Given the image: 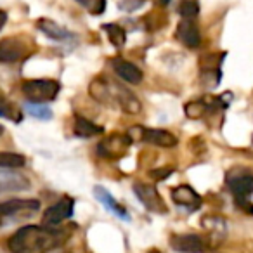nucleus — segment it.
I'll use <instances>...</instances> for the list:
<instances>
[{
	"label": "nucleus",
	"mask_w": 253,
	"mask_h": 253,
	"mask_svg": "<svg viewBox=\"0 0 253 253\" xmlns=\"http://www.w3.org/2000/svg\"><path fill=\"white\" fill-rule=\"evenodd\" d=\"M172 172H173V169H169V167H165V169L151 170V172H149V177H153L155 180H163V179H167V177H169Z\"/></svg>",
	"instance_id": "a878e982"
},
{
	"label": "nucleus",
	"mask_w": 253,
	"mask_h": 253,
	"mask_svg": "<svg viewBox=\"0 0 253 253\" xmlns=\"http://www.w3.org/2000/svg\"><path fill=\"white\" fill-rule=\"evenodd\" d=\"M102 30L108 33L109 42H111L115 47H122L123 43H125V32H123L122 26H118V25H104V26H102Z\"/></svg>",
	"instance_id": "aec40b11"
},
{
	"label": "nucleus",
	"mask_w": 253,
	"mask_h": 253,
	"mask_svg": "<svg viewBox=\"0 0 253 253\" xmlns=\"http://www.w3.org/2000/svg\"><path fill=\"white\" fill-rule=\"evenodd\" d=\"M227 186L236 198H248L253 193V175L250 173H241L236 177L229 175Z\"/></svg>",
	"instance_id": "ddd939ff"
},
{
	"label": "nucleus",
	"mask_w": 253,
	"mask_h": 253,
	"mask_svg": "<svg viewBox=\"0 0 253 253\" xmlns=\"http://www.w3.org/2000/svg\"><path fill=\"white\" fill-rule=\"evenodd\" d=\"M134 193L137 196V200L148 208L153 213H165L167 211V205L163 201V198L160 196L158 189L151 184H141L137 182L134 186Z\"/></svg>",
	"instance_id": "423d86ee"
},
{
	"label": "nucleus",
	"mask_w": 253,
	"mask_h": 253,
	"mask_svg": "<svg viewBox=\"0 0 253 253\" xmlns=\"http://www.w3.org/2000/svg\"><path fill=\"white\" fill-rule=\"evenodd\" d=\"M170 245L180 253H205L207 250L203 238L198 234H175L172 236Z\"/></svg>",
	"instance_id": "6e6552de"
},
{
	"label": "nucleus",
	"mask_w": 253,
	"mask_h": 253,
	"mask_svg": "<svg viewBox=\"0 0 253 253\" xmlns=\"http://www.w3.org/2000/svg\"><path fill=\"white\" fill-rule=\"evenodd\" d=\"M116 4H118V7L122 9V11H135L137 7H141L142 5V0H116Z\"/></svg>",
	"instance_id": "393cba45"
},
{
	"label": "nucleus",
	"mask_w": 253,
	"mask_h": 253,
	"mask_svg": "<svg viewBox=\"0 0 253 253\" xmlns=\"http://www.w3.org/2000/svg\"><path fill=\"white\" fill-rule=\"evenodd\" d=\"M179 14L182 19H194L200 14V4L198 0H182L179 5Z\"/></svg>",
	"instance_id": "412c9836"
},
{
	"label": "nucleus",
	"mask_w": 253,
	"mask_h": 253,
	"mask_svg": "<svg viewBox=\"0 0 253 253\" xmlns=\"http://www.w3.org/2000/svg\"><path fill=\"white\" fill-rule=\"evenodd\" d=\"M158 2H160V4H162V5H165V4H169V0H158Z\"/></svg>",
	"instance_id": "cd10ccee"
},
{
	"label": "nucleus",
	"mask_w": 253,
	"mask_h": 253,
	"mask_svg": "<svg viewBox=\"0 0 253 253\" xmlns=\"http://www.w3.org/2000/svg\"><path fill=\"white\" fill-rule=\"evenodd\" d=\"M26 111H28L30 116L37 120H50L52 118V111H50L47 106L43 104H37V102H26Z\"/></svg>",
	"instance_id": "4be33fe9"
},
{
	"label": "nucleus",
	"mask_w": 253,
	"mask_h": 253,
	"mask_svg": "<svg viewBox=\"0 0 253 253\" xmlns=\"http://www.w3.org/2000/svg\"><path fill=\"white\" fill-rule=\"evenodd\" d=\"M113 68H115L116 75H118L123 82H126V84H130V85L141 84L142 78H144V73L141 71V68H137L134 63H130V61L122 59V57H115V59H113Z\"/></svg>",
	"instance_id": "1a4fd4ad"
},
{
	"label": "nucleus",
	"mask_w": 253,
	"mask_h": 253,
	"mask_svg": "<svg viewBox=\"0 0 253 253\" xmlns=\"http://www.w3.org/2000/svg\"><path fill=\"white\" fill-rule=\"evenodd\" d=\"M172 200L175 205L187 210H198L201 207V196L191 186H177L172 189Z\"/></svg>",
	"instance_id": "9b49d317"
},
{
	"label": "nucleus",
	"mask_w": 253,
	"mask_h": 253,
	"mask_svg": "<svg viewBox=\"0 0 253 253\" xmlns=\"http://www.w3.org/2000/svg\"><path fill=\"white\" fill-rule=\"evenodd\" d=\"M94 193H95V198H97V200L101 201V203L104 205V207L108 208L111 213H115L116 217L123 218V220H128V218H130V217H128V211H126L125 208H123L122 205H120L118 201H116L115 198H113L111 194L104 189V187L97 186L94 189Z\"/></svg>",
	"instance_id": "2eb2a0df"
},
{
	"label": "nucleus",
	"mask_w": 253,
	"mask_h": 253,
	"mask_svg": "<svg viewBox=\"0 0 253 253\" xmlns=\"http://www.w3.org/2000/svg\"><path fill=\"white\" fill-rule=\"evenodd\" d=\"M2 134H4V126L0 125V135H2Z\"/></svg>",
	"instance_id": "c85d7f7f"
},
{
	"label": "nucleus",
	"mask_w": 253,
	"mask_h": 253,
	"mask_svg": "<svg viewBox=\"0 0 253 253\" xmlns=\"http://www.w3.org/2000/svg\"><path fill=\"white\" fill-rule=\"evenodd\" d=\"M210 109V104L205 101H193V102H187L186 104V115L189 118L196 120V118H201L205 113Z\"/></svg>",
	"instance_id": "5701e85b"
},
{
	"label": "nucleus",
	"mask_w": 253,
	"mask_h": 253,
	"mask_svg": "<svg viewBox=\"0 0 253 253\" xmlns=\"http://www.w3.org/2000/svg\"><path fill=\"white\" fill-rule=\"evenodd\" d=\"M109 85V94H111V102L122 108V111L128 113V115H137L142 111V104L134 92H130L125 85L122 84H108Z\"/></svg>",
	"instance_id": "20e7f679"
},
{
	"label": "nucleus",
	"mask_w": 253,
	"mask_h": 253,
	"mask_svg": "<svg viewBox=\"0 0 253 253\" xmlns=\"http://www.w3.org/2000/svg\"><path fill=\"white\" fill-rule=\"evenodd\" d=\"M177 39L180 43H184L189 49H196L201 43V33L198 30L196 23L193 19H182L177 26Z\"/></svg>",
	"instance_id": "9d476101"
},
{
	"label": "nucleus",
	"mask_w": 253,
	"mask_h": 253,
	"mask_svg": "<svg viewBox=\"0 0 253 253\" xmlns=\"http://www.w3.org/2000/svg\"><path fill=\"white\" fill-rule=\"evenodd\" d=\"M0 116L5 120H11V122H16V123H19L23 120L21 109H18V106L12 104V102L4 95V92H0Z\"/></svg>",
	"instance_id": "f3484780"
},
{
	"label": "nucleus",
	"mask_w": 253,
	"mask_h": 253,
	"mask_svg": "<svg viewBox=\"0 0 253 253\" xmlns=\"http://www.w3.org/2000/svg\"><path fill=\"white\" fill-rule=\"evenodd\" d=\"M23 94L26 95L28 102H37V104H43V102L54 101L61 90V85L57 80L52 78H35V80H25L21 85Z\"/></svg>",
	"instance_id": "f03ea898"
},
{
	"label": "nucleus",
	"mask_w": 253,
	"mask_h": 253,
	"mask_svg": "<svg viewBox=\"0 0 253 253\" xmlns=\"http://www.w3.org/2000/svg\"><path fill=\"white\" fill-rule=\"evenodd\" d=\"M66 238L68 231L63 229L26 225L9 238L7 246L11 253H50L63 245Z\"/></svg>",
	"instance_id": "f257e3e1"
},
{
	"label": "nucleus",
	"mask_w": 253,
	"mask_h": 253,
	"mask_svg": "<svg viewBox=\"0 0 253 253\" xmlns=\"http://www.w3.org/2000/svg\"><path fill=\"white\" fill-rule=\"evenodd\" d=\"M77 2L94 16L102 14L106 9V0H77Z\"/></svg>",
	"instance_id": "b1692460"
},
{
	"label": "nucleus",
	"mask_w": 253,
	"mask_h": 253,
	"mask_svg": "<svg viewBox=\"0 0 253 253\" xmlns=\"http://www.w3.org/2000/svg\"><path fill=\"white\" fill-rule=\"evenodd\" d=\"M30 182L21 175H12V173H5L0 177V191H19V189H28Z\"/></svg>",
	"instance_id": "a211bd4d"
},
{
	"label": "nucleus",
	"mask_w": 253,
	"mask_h": 253,
	"mask_svg": "<svg viewBox=\"0 0 253 253\" xmlns=\"http://www.w3.org/2000/svg\"><path fill=\"white\" fill-rule=\"evenodd\" d=\"M73 132L77 137L88 139V137H94V135H101L102 132H104V128H102L101 125H95L90 120L77 115L75 116V123H73Z\"/></svg>",
	"instance_id": "dca6fc26"
},
{
	"label": "nucleus",
	"mask_w": 253,
	"mask_h": 253,
	"mask_svg": "<svg viewBox=\"0 0 253 253\" xmlns=\"http://www.w3.org/2000/svg\"><path fill=\"white\" fill-rule=\"evenodd\" d=\"M73 207L75 200L70 196L61 198L57 203H54L52 207H49L43 211V225L45 227H57L61 222H64L66 218H70L73 215Z\"/></svg>",
	"instance_id": "39448f33"
},
{
	"label": "nucleus",
	"mask_w": 253,
	"mask_h": 253,
	"mask_svg": "<svg viewBox=\"0 0 253 253\" xmlns=\"http://www.w3.org/2000/svg\"><path fill=\"white\" fill-rule=\"evenodd\" d=\"M30 54V49L19 39H4L0 40V63H18Z\"/></svg>",
	"instance_id": "0eeeda50"
},
{
	"label": "nucleus",
	"mask_w": 253,
	"mask_h": 253,
	"mask_svg": "<svg viewBox=\"0 0 253 253\" xmlns=\"http://www.w3.org/2000/svg\"><path fill=\"white\" fill-rule=\"evenodd\" d=\"M26 165V158L18 153L0 151V169H21Z\"/></svg>",
	"instance_id": "6ab92c4d"
},
{
	"label": "nucleus",
	"mask_w": 253,
	"mask_h": 253,
	"mask_svg": "<svg viewBox=\"0 0 253 253\" xmlns=\"http://www.w3.org/2000/svg\"><path fill=\"white\" fill-rule=\"evenodd\" d=\"M37 28H39L45 37H49L50 40H56V42H64V40L73 37L71 32H68L66 28H63V26H59L56 21L47 19V18L39 19V21H37Z\"/></svg>",
	"instance_id": "4468645a"
},
{
	"label": "nucleus",
	"mask_w": 253,
	"mask_h": 253,
	"mask_svg": "<svg viewBox=\"0 0 253 253\" xmlns=\"http://www.w3.org/2000/svg\"><path fill=\"white\" fill-rule=\"evenodd\" d=\"M40 210V203L37 200H9L0 203V225L18 218L32 217Z\"/></svg>",
	"instance_id": "7ed1b4c3"
},
{
	"label": "nucleus",
	"mask_w": 253,
	"mask_h": 253,
	"mask_svg": "<svg viewBox=\"0 0 253 253\" xmlns=\"http://www.w3.org/2000/svg\"><path fill=\"white\" fill-rule=\"evenodd\" d=\"M142 141L158 148H173L177 144L175 135L162 128H142Z\"/></svg>",
	"instance_id": "f8f14e48"
},
{
	"label": "nucleus",
	"mask_w": 253,
	"mask_h": 253,
	"mask_svg": "<svg viewBox=\"0 0 253 253\" xmlns=\"http://www.w3.org/2000/svg\"><path fill=\"white\" fill-rule=\"evenodd\" d=\"M5 21H7V14H5V11H2V9H0V30L4 28Z\"/></svg>",
	"instance_id": "bb28decb"
}]
</instances>
